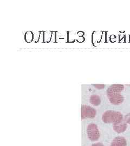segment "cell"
<instances>
[{
	"label": "cell",
	"mask_w": 130,
	"mask_h": 146,
	"mask_svg": "<svg viewBox=\"0 0 130 146\" xmlns=\"http://www.w3.org/2000/svg\"><path fill=\"white\" fill-rule=\"evenodd\" d=\"M124 89V86L121 84H113L109 86L107 90V95L112 104L119 105L123 102L124 98L121 92Z\"/></svg>",
	"instance_id": "1"
},
{
	"label": "cell",
	"mask_w": 130,
	"mask_h": 146,
	"mask_svg": "<svg viewBox=\"0 0 130 146\" xmlns=\"http://www.w3.org/2000/svg\"><path fill=\"white\" fill-rule=\"evenodd\" d=\"M123 114L119 111L107 110L102 116V120L106 123H117L123 121Z\"/></svg>",
	"instance_id": "2"
},
{
	"label": "cell",
	"mask_w": 130,
	"mask_h": 146,
	"mask_svg": "<svg viewBox=\"0 0 130 146\" xmlns=\"http://www.w3.org/2000/svg\"><path fill=\"white\" fill-rule=\"evenodd\" d=\"M87 134L89 139L92 141H98L100 137V132L98 126L91 123L87 127Z\"/></svg>",
	"instance_id": "3"
},
{
	"label": "cell",
	"mask_w": 130,
	"mask_h": 146,
	"mask_svg": "<svg viewBox=\"0 0 130 146\" xmlns=\"http://www.w3.org/2000/svg\"><path fill=\"white\" fill-rule=\"evenodd\" d=\"M97 114L96 110L93 108L87 106L83 105L81 107V118L85 119L86 118L93 119L95 117Z\"/></svg>",
	"instance_id": "4"
},
{
	"label": "cell",
	"mask_w": 130,
	"mask_h": 146,
	"mask_svg": "<svg viewBox=\"0 0 130 146\" xmlns=\"http://www.w3.org/2000/svg\"><path fill=\"white\" fill-rule=\"evenodd\" d=\"M127 141L124 137L117 136L112 141L110 146H126Z\"/></svg>",
	"instance_id": "5"
},
{
	"label": "cell",
	"mask_w": 130,
	"mask_h": 146,
	"mask_svg": "<svg viewBox=\"0 0 130 146\" xmlns=\"http://www.w3.org/2000/svg\"><path fill=\"white\" fill-rule=\"evenodd\" d=\"M113 129L117 133H122L124 132L127 129V125L125 122H120L118 123H115L113 125Z\"/></svg>",
	"instance_id": "6"
},
{
	"label": "cell",
	"mask_w": 130,
	"mask_h": 146,
	"mask_svg": "<svg viewBox=\"0 0 130 146\" xmlns=\"http://www.w3.org/2000/svg\"><path fill=\"white\" fill-rule=\"evenodd\" d=\"M89 101L94 106H98L101 103V99L98 95H93L90 97Z\"/></svg>",
	"instance_id": "7"
},
{
	"label": "cell",
	"mask_w": 130,
	"mask_h": 146,
	"mask_svg": "<svg viewBox=\"0 0 130 146\" xmlns=\"http://www.w3.org/2000/svg\"><path fill=\"white\" fill-rule=\"evenodd\" d=\"M125 122L130 125V113L125 116Z\"/></svg>",
	"instance_id": "8"
},
{
	"label": "cell",
	"mask_w": 130,
	"mask_h": 146,
	"mask_svg": "<svg viewBox=\"0 0 130 146\" xmlns=\"http://www.w3.org/2000/svg\"><path fill=\"white\" fill-rule=\"evenodd\" d=\"M94 87L98 89H104L105 87V85L104 84H96V85H94Z\"/></svg>",
	"instance_id": "9"
},
{
	"label": "cell",
	"mask_w": 130,
	"mask_h": 146,
	"mask_svg": "<svg viewBox=\"0 0 130 146\" xmlns=\"http://www.w3.org/2000/svg\"><path fill=\"white\" fill-rule=\"evenodd\" d=\"M92 146H104V145L102 143H93Z\"/></svg>",
	"instance_id": "10"
}]
</instances>
